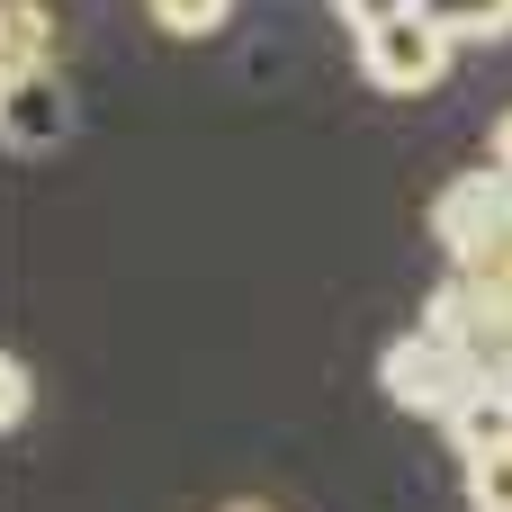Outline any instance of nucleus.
<instances>
[{
  "mask_svg": "<svg viewBox=\"0 0 512 512\" xmlns=\"http://www.w3.org/2000/svg\"><path fill=\"white\" fill-rule=\"evenodd\" d=\"M378 387H387V405H405V414H432V423H450L477 387H486V369L459 351V342H441V333H396L387 342V360H378Z\"/></svg>",
  "mask_w": 512,
  "mask_h": 512,
  "instance_id": "1",
  "label": "nucleus"
},
{
  "mask_svg": "<svg viewBox=\"0 0 512 512\" xmlns=\"http://www.w3.org/2000/svg\"><path fill=\"white\" fill-rule=\"evenodd\" d=\"M432 234H441L450 270H468V261H486L495 243H512V171H504V162L459 171V180L432 198Z\"/></svg>",
  "mask_w": 512,
  "mask_h": 512,
  "instance_id": "2",
  "label": "nucleus"
},
{
  "mask_svg": "<svg viewBox=\"0 0 512 512\" xmlns=\"http://www.w3.org/2000/svg\"><path fill=\"white\" fill-rule=\"evenodd\" d=\"M450 36L414 9V18H396V27H378V36H360V72L378 81V90H396V99H414V90H432L441 72H450Z\"/></svg>",
  "mask_w": 512,
  "mask_h": 512,
  "instance_id": "3",
  "label": "nucleus"
},
{
  "mask_svg": "<svg viewBox=\"0 0 512 512\" xmlns=\"http://www.w3.org/2000/svg\"><path fill=\"white\" fill-rule=\"evenodd\" d=\"M0 135L9 153H54L72 135V99L54 72H9V99H0Z\"/></svg>",
  "mask_w": 512,
  "mask_h": 512,
  "instance_id": "4",
  "label": "nucleus"
},
{
  "mask_svg": "<svg viewBox=\"0 0 512 512\" xmlns=\"http://www.w3.org/2000/svg\"><path fill=\"white\" fill-rule=\"evenodd\" d=\"M450 441L459 459H486V450H512V378H486L459 414H450Z\"/></svg>",
  "mask_w": 512,
  "mask_h": 512,
  "instance_id": "5",
  "label": "nucleus"
},
{
  "mask_svg": "<svg viewBox=\"0 0 512 512\" xmlns=\"http://www.w3.org/2000/svg\"><path fill=\"white\" fill-rule=\"evenodd\" d=\"M54 45L63 36H54V9L45 0H9L0 9V63L9 72H54Z\"/></svg>",
  "mask_w": 512,
  "mask_h": 512,
  "instance_id": "6",
  "label": "nucleus"
},
{
  "mask_svg": "<svg viewBox=\"0 0 512 512\" xmlns=\"http://www.w3.org/2000/svg\"><path fill=\"white\" fill-rule=\"evenodd\" d=\"M423 18H432L450 45H477V36H512V0H423Z\"/></svg>",
  "mask_w": 512,
  "mask_h": 512,
  "instance_id": "7",
  "label": "nucleus"
},
{
  "mask_svg": "<svg viewBox=\"0 0 512 512\" xmlns=\"http://www.w3.org/2000/svg\"><path fill=\"white\" fill-rule=\"evenodd\" d=\"M468 512H512V450L468 459Z\"/></svg>",
  "mask_w": 512,
  "mask_h": 512,
  "instance_id": "8",
  "label": "nucleus"
},
{
  "mask_svg": "<svg viewBox=\"0 0 512 512\" xmlns=\"http://www.w3.org/2000/svg\"><path fill=\"white\" fill-rule=\"evenodd\" d=\"M234 0H153V27L162 36H216Z\"/></svg>",
  "mask_w": 512,
  "mask_h": 512,
  "instance_id": "9",
  "label": "nucleus"
},
{
  "mask_svg": "<svg viewBox=\"0 0 512 512\" xmlns=\"http://www.w3.org/2000/svg\"><path fill=\"white\" fill-rule=\"evenodd\" d=\"M27 414H36V369H27V360H18V351H9V360H0V423H9V432H18V423H27Z\"/></svg>",
  "mask_w": 512,
  "mask_h": 512,
  "instance_id": "10",
  "label": "nucleus"
},
{
  "mask_svg": "<svg viewBox=\"0 0 512 512\" xmlns=\"http://www.w3.org/2000/svg\"><path fill=\"white\" fill-rule=\"evenodd\" d=\"M333 9H342V18H351L360 36H378V27H396V18H414L423 0H333Z\"/></svg>",
  "mask_w": 512,
  "mask_h": 512,
  "instance_id": "11",
  "label": "nucleus"
},
{
  "mask_svg": "<svg viewBox=\"0 0 512 512\" xmlns=\"http://www.w3.org/2000/svg\"><path fill=\"white\" fill-rule=\"evenodd\" d=\"M495 162H504V171H512V108H504V117H495Z\"/></svg>",
  "mask_w": 512,
  "mask_h": 512,
  "instance_id": "12",
  "label": "nucleus"
},
{
  "mask_svg": "<svg viewBox=\"0 0 512 512\" xmlns=\"http://www.w3.org/2000/svg\"><path fill=\"white\" fill-rule=\"evenodd\" d=\"M225 512H270V504H225Z\"/></svg>",
  "mask_w": 512,
  "mask_h": 512,
  "instance_id": "13",
  "label": "nucleus"
}]
</instances>
